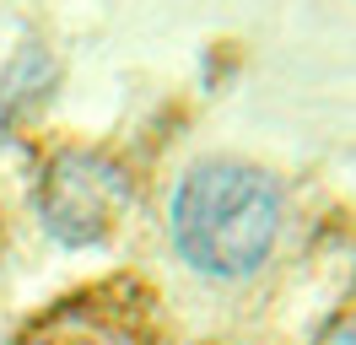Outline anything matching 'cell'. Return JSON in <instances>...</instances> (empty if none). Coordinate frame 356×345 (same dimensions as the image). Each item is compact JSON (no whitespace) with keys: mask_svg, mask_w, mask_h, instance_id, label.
Listing matches in <instances>:
<instances>
[{"mask_svg":"<svg viewBox=\"0 0 356 345\" xmlns=\"http://www.w3.org/2000/svg\"><path fill=\"white\" fill-rule=\"evenodd\" d=\"M281 189L254 162H195L173 189V248L211 280H243L275 248Z\"/></svg>","mask_w":356,"mask_h":345,"instance_id":"6da1fadb","label":"cell"},{"mask_svg":"<svg viewBox=\"0 0 356 345\" xmlns=\"http://www.w3.org/2000/svg\"><path fill=\"white\" fill-rule=\"evenodd\" d=\"M130 200V184L119 162L97 157V151H60L49 162L44 184H38V211H44V227L65 248H87V243H103L113 232V221Z\"/></svg>","mask_w":356,"mask_h":345,"instance_id":"7a4b0ae2","label":"cell"},{"mask_svg":"<svg viewBox=\"0 0 356 345\" xmlns=\"http://www.w3.org/2000/svg\"><path fill=\"white\" fill-rule=\"evenodd\" d=\"M313 345H356V319H334Z\"/></svg>","mask_w":356,"mask_h":345,"instance_id":"3957f363","label":"cell"}]
</instances>
